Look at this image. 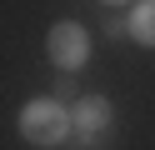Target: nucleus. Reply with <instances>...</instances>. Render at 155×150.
I'll use <instances>...</instances> for the list:
<instances>
[{"instance_id": "3", "label": "nucleus", "mask_w": 155, "mask_h": 150, "mask_svg": "<svg viewBox=\"0 0 155 150\" xmlns=\"http://www.w3.org/2000/svg\"><path fill=\"white\" fill-rule=\"evenodd\" d=\"M70 120H75V135L85 140V145H95V140H105L110 135V125H115V105L105 95H80L70 105Z\"/></svg>"}, {"instance_id": "4", "label": "nucleus", "mask_w": 155, "mask_h": 150, "mask_svg": "<svg viewBox=\"0 0 155 150\" xmlns=\"http://www.w3.org/2000/svg\"><path fill=\"white\" fill-rule=\"evenodd\" d=\"M125 20H130V40H140L145 50H155V0H135Z\"/></svg>"}, {"instance_id": "1", "label": "nucleus", "mask_w": 155, "mask_h": 150, "mask_svg": "<svg viewBox=\"0 0 155 150\" xmlns=\"http://www.w3.org/2000/svg\"><path fill=\"white\" fill-rule=\"evenodd\" d=\"M20 135L30 140V145L55 150V145H65V140L75 135V120H70V110H65L60 100L40 95V100H25L20 105Z\"/></svg>"}, {"instance_id": "2", "label": "nucleus", "mask_w": 155, "mask_h": 150, "mask_svg": "<svg viewBox=\"0 0 155 150\" xmlns=\"http://www.w3.org/2000/svg\"><path fill=\"white\" fill-rule=\"evenodd\" d=\"M45 45H50L55 70H65V75L85 70V60H90V35H85V25H80V20H55Z\"/></svg>"}]
</instances>
